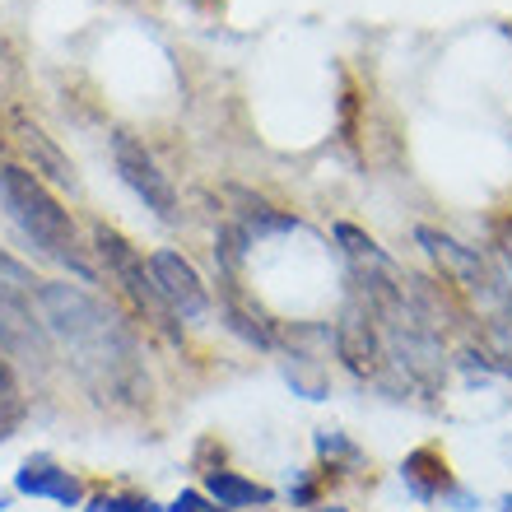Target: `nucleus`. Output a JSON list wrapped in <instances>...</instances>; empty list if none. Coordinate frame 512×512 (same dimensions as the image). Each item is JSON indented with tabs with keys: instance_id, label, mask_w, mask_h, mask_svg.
<instances>
[{
	"instance_id": "1",
	"label": "nucleus",
	"mask_w": 512,
	"mask_h": 512,
	"mask_svg": "<svg viewBox=\"0 0 512 512\" xmlns=\"http://www.w3.org/2000/svg\"><path fill=\"white\" fill-rule=\"evenodd\" d=\"M38 317L66 364L80 373V382L98 401H140L149 391L145 364H140V336L117 308L94 298L80 284L47 280L33 294Z\"/></svg>"
},
{
	"instance_id": "2",
	"label": "nucleus",
	"mask_w": 512,
	"mask_h": 512,
	"mask_svg": "<svg viewBox=\"0 0 512 512\" xmlns=\"http://www.w3.org/2000/svg\"><path fill=\"white\" fill-rule=\"evenodd\" d=\"M0 205H5L14 229L24 233L47 261L66 266L80 284H98V266L84 252L80 233H75V219L61 210V201H56L52 191L42 187L38 173H28L19 163H0Z\"/></svg>"
},
{
	"instance_id": "3",
	"label": "nucleus",
	"mask_w": 512,
	"mask_h": 512,
	"mask_svg": "<svg viewBox=\"0 0 512 512\" xmlns=\"http://www.w3.org/2000/svg\"><path fill=\"white\" fill-rule=\"evenodd\" d=\"M415 243L438 261L443 280L457 289V298H466V303L485 317L489 331L512 340V289H508V280H503L499 261H489L485 252H475V247L457 243L452 233L429 229V224L415 229Z\"/></svg>"
},
{
	"instance_id": "4",
	"label": "nucleus",
	"mask_w": 512,
	"mask_h": 512,
	"mask_svg": "<svg viewBox=\"0 0 512 512\" xmlns=\"http://www.w3.org/2000/svg\"><path fill=\"white\" fill-rule=\"evenodd\" d=\"M94 252H98V261L108 266L112 284L135 303V312H140L154 331H163L168 340H182V322L168 312V303L159 298V284H154V275H149V256L135 252L131 238L117 233V229H108V224H94Z\"/></svg>"
},
{
	"instance_id": "5",
	"label": "nucleus",
	"mask_w": 512,
	"mask_h": 512,
	"mask_svg": "<svg viewBox=\"0 0 512 512\" xmlns=\"http://www.w3.org/2000/svg\"><path fill=\"white\" fill-rule=\"evenodd\" d=\"M331 336H336V359L350 368L354 378L396 391V382H391V364H387V345H382V326L373 322V312H368L359 298L345 303L340 322L331 326Z\"/></svg>"
},
{
	"instance_id": "6",
	"label": "nucleus",
	"mask_w": 512,
	"mask_h": 512,
	"mask_svg": "<svg viewBox=\"0 0 512 512\" xmlns=\"http://www.w3.org/2000/svg\"><path fill=\"white\" fill-rule=\"evenodd\" d=\"M33 294H19L10 284H0V354L14 359L19 368H33V373H47L56 359V345L47 336V326L28 303Z\"/></svg>"
},
{
	"instance_id": "7",
	"label": "nucleus",
	"mask_w": 512,
	"mask_h": 512,
	"mask_svg": "<svg viewBox=\"0 0 512 512\" xmlns=\"http://www.w3.org/2000/svg\"><path fill=\"white\" fill-rule=\"evenodd\" d=\"M112 159H117L122 182L145 201V210H154L163 224H173L177 219V191H173V182L159 173L154 154H149L140 140H131V135H112Z\"/></svg>"
},
{
	"instance_id": "8",
	"label": "nucleus",
	"mask_w": 512,
	"mask_h": 512,
	"mask_svg": "<svg viewBox=\"0 0 512 512\" xmlns=\"http://www.w3.org/2000/svg\"><path fill=\"white\" fill-rule=\"evenodd\" d=\"M149 275H154L159 298L168 303V312H173L177 322H201L205 312H210V289H205L201 270L191 266L182 252L159 247V252L149 256Z\"/></svg>"
},
{
	"instance_id": "9",
	"label": "nucleus",
	"mask_w": 512,
	"mask_h": 512,
	"mask_svg": "<svg viewBox=\"0 0 512 512\" xmlns=\"http://www.w3.org/2000/svg\"><path fill=\"white\" fill-rule=\"evenodd\" d=\"M14 494H24V499H52L61 508H84V499H89L80 475L70 471V466H61L56 457H47V452H33L14 471Z\"/></svg>"
},
{
	"instance_id": "10",
	"label": "nucleus",
	"mask_w": 512,
	"mask_h": 512,
	"mask_svg": "<svg viewBox=\"0 0 512 512\" xmlns=\"http://www.w3.org/2000/svg\"><path fill=\"white\" fill-rule=\"evenodd\" d=\"M401 485L410 489L419 503H433V499L447 503L452 494H457V475H452V466H447L443 447L424 443V447H415V452L401 461Z\"/></svg>"
},
{
	"instance_id": "11",
	"label": "nucleus",
	"mask_w": 512,
	"mask_h": 512,
	"mask_svg": "<svg viewBox=\"0 0 512 512\" xmlns=\"http://www.w3.org/2000/svg\"><path fill=\"white\" fill-rule=\"evenodd\" d=\"M205 494L219 503L224 512H247V508H270L275 503V489L252 480L243 471H229V466H219V471H205Z\"/></svg>"
},
{
	"instance_id": "12",
	"label": "nucleus",
	"mask_w": 512,
	"mask_h": 512,
	"mask_svg": "<svg viewBox=\"0 0 512 512\" xmlns=\"http://www.w3.org/2000/svg\"><path fill=\"white\" fill-rule=\"evenodd\" d=\"M336 243L345 247V261L350 270H368V275H401V266L382 252L364 229H354V224H336Z\"/></svg>"
},
{
	"instance_id": "13",
	"label": "nucleus",
	"mask_w": 512,
	"mask_h": 512,
	"mask_svg": "<svg viewBox=\"0 0 512 512\" xmlns=\"http://www.w3.org/2000/svg\"><path fill=\"white\" fill-rule=\"evenodd\" d=\"M312 447H317V461H322V471H331V475H354V471H364V447L354 443L345 429H317V433H312Z\"/></svg>"
},
{
	"instance_id": "14",
	"label": "nucleus",
	"mask_w": 512,
	"mask_h": 512,
	"mask_svg": "<svg viewBox=\"0 0 512 512\" xmlns=\"http://www.w3.org/2000/svg\"><path fill=\"white\" fill-rule=\"evenodd\" d=\"M19 145L33 154V173H47V177H56L61 187H75V168H70V159L61 154V149L47 140V135L38 131V126H28V122H19Z\"/></svg>"
},
{
	"instance_id": "15",
	"label": "nucleus",
	"mask_w": 512,
	"mask_h": 512,
	"mask_svg": "<svg viewBox=\"0 0 512 512\" xmlns=\"http://www.w3.org/2000/svg\"><path fill=\"white\" fill-rule=\"evenodd\" d=\"M84 512H168L140 489H98L84 499Z\"/></svg>"
},
{
	"instance_id": "16",
	"label": "nucleus",
	"mask_w": 512,
	"mask_h": 512,
	"mask_svg": "<svg viewBox=\"0 0 512 512\" xmlns=\"http://www.w3.org/2000/svg\"><path fill=\"white\" fill-rule=\"evenodd\" d=\"M0 284H10V289H19V294H38L42 289L38 275H33L24 261H14V256H5V252H0Z\"/></svg>"
},
{
	"instance_id": "17",
	"label": "nucleus",
	"mask_w": 512,
	"mask_h": 512,
	"mask_svg": "<svg viewBox=\"0 0 512 512\" xmlns=\"http://www.w3.org/2000/svg\"><path fill=\"white\" fill-rule=\"evenodd\" d=\"M284 499L294 503V508H317V503H322V480H317V471H298V480H289V489H284Z\"/></svg>"
},
{
	"instance_id": "18",
	"label": "nucleus",
	"mask_w": 512,
	"mask_h": 512,
	"mask_svg": "<svg viewBox=\"0 0 512 512\" xmlns=\"http://www.w3.org/2000/svg\"><path fill=\"white\" fill-rule=\"evenodd\" d=\"M168 512H224L205 489H182L173 503H168Z\"/></svg>"
},
{
	"instance_id": "19",
	"label": "nucleus",
	"mask_w": 512,
	"mask_h": 512,
	"mask_svg": "<svg viewBox=\"0 0 512 512\" xmlns=\"http://www.w3.org/2000/svg\"><path fill=\"white\" fill-rule=\"evenodd\" d=\"M19 419H24V401H19L14 391H0V443L19 429Z\"/></svg>"
},
{
	"instance_id": "20",
	"label": "nucleus",
	"mask_w": 512,
	"mask_h": 512,
	"mask_svg": "<svg viewBox=\"0 0 512 512\" xmlns=\"http://www.w3.org/2000/svg\"><path fill=\"white\" fill-rule=\"evenodd\" d=\"M499 270H503V280H508V289H512V229H503V238H499Z\"/></svg>"
},
{
	"instance_id": "21",
	"label": "nucleus",
	"mask_w": 512,
	"mask_h": 512,
	"mask_svg": "<svg viewBox=\"0 0 512 512\" xmlns=\"http://www.w3.org/2000/svg\"><path fill=\"white\" fill-rule=\"evenodd\" d=\"M312 512H354V508H345V503H317Z\"/></svg>"
},
{
	"instance_id": "22",
	"label": "nucleus",
	"mask_w": 512,
	"mask_h": 512,
	"mask_svg": "<svg viewBox=\"0 0 512 512\" xmlns=\"http://www.w3.org/2000/svg\"><path fill=\"white\" fill-rule=\"evenodd\" d=\"M499 512H512V494H503L499 499Z\"/></svg>"
},
{
	"instance_id": "23",
	"label": "nucleus",
	"mask_w": 512,
	"mask_h": 512,
	"mask_svg": "<svg viewBox=\"0 0 512 512\" xmlns=\"http://www.w3.org/2000/svg\"><path fill=\"white\" fill-rule=\"evenodd\" d=\"M5 508H10V499H5V494H0V512H5Z\"/></svg>"
}]
</instances>
